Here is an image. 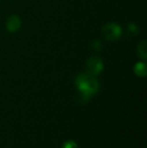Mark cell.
<instances>
[{
    "mask_svg": "<svg viewBox=\"0 0 147 148\" xmlns=\"http://www.w3.org/2000/svg\"><path fill=\"white\" fill-rule=\"evenodd\" d=\"M127 30H128V33H130V34L136 35L138 32H139V27H138L135 23H129L128 24Z\"/></svg>",
    "mask_w": 147,
    "mask_h": 148,
    "instance_id": "7",
    "label": "cell"
},
{
    "mask_svg": "<svg viewBox=\"0 0 147 148\" xmlns=\"http://www.w3.org/2000/svg\"><path fill=\"white\" fill-rule=\"evenodd\" d=\"M75 84L80 92L78 96V101L81 103L88 102L89 99L94 96L99 90V83L96 78L87 73L78 75L75 80Z\"/></svg>",
    "mask_w": 147,
    "mask_h": 148,
    "instance_id": "1",
    "label": "cell"
},
{
    "mask_svg": "<svg viewBox=\"0 0 147 148\" xmlns=\"http://www.w3.org/2000/svg\"><path fill=\"white\" fill-rule=\"evenodd\" d=\"M134 73H135L136 76L138 77H143L146 76L147 70H146V64L144 62H139L134 66Z\"/></svg>",
    "mask_w": 147,
    "mask_h": 148,
    "instance_id": "5",
    "label": "cell"
},
{
    "mask_svg": "<svg viewBox=\"0 0 147 148\" xmlns=\"http://www.w3.org/2000/svg\"><path fill=\"white\" fill-rule=\"evenodd\" d=\"M63 148H78V145L77 143L75 142L73 140H69V141H66L63 145Z\"/></svg>",
    "mask_w": 147,
    "mask_h": 148,
    "instance_id": "9",
    "label": "cell"
},
{
    "mask_svg": "<svg viewBox=\"0 0 147 148\" xmlns=\"http://www.w3.org/2000/svg\"><path fill=\"white\" fill-rule=\"evenodd\" d=\"M21 26V19L18 15H10L6 20V28L9 32H16Z\"/></svg>",
    "mask_w": 147,
    "mask_h": 148,
    "instance_id": "4",
    "label": "cell"
},
{
    "mask_svg": "<svg viewBox=\"0 0 147 148\" xmlns=\"http://www.w3.org/2000/svg\"><path fill=\"white\" fill-rule=\"evenodd\" d=\"M147 47H146V40L143 39L137 47V55L139 58H141L143 60L147 59Z\"/></svg>",
    "mask_w": 147,
    "mask_h": 148,
    "instance_id": "6",
    "label": "cell"
},
{
    "mask_svg": "<svg viewBox=\"0 0 147 148\" xmlns=\"http://www.w3.org/2000/svg\"><path fill=\"white\" fill-rule=\"evenodd\" d=\"M103 69H104V64L103 60L99 57H92L90 58L86 62V71L87 74L91 75V76H98L102 73Z\"/></svg>",
    "mask_w": 147,
    "mask_h": 148,
    "instance_id": "3",
    "label": "cell"
},
{
    "mask_svg": "<svg viewBox=\"0 0 147 148\" xmlns=\"http://www.w3.org/2000/svg\"><path fill=\"white\" fill-rule=\"evenodd\" d=\"M122 28L118 23L109 22L102 27V35L109 41H116L121 37Z\"/></svg>",
    "mask_w": 147,
    "mask_h": 148,
    "instance_id": "2",
    "label": "cell"
},
{
    "mask_svg": "<svg viewBox=\"0 0 147 148\" xmlns=\"http://www.w3.org/2000/svg\"><path fill=\"white\" fill-rule=\"evenodd\" d=\"M91 47H92L93 49H94L95 51H102V49H103L102 42H101L100 40H98V39H95V40H93L92 43H91Z\"/></svg>",
    "mask_w": 147,
    "mask_h": 148,
    "instance_id": "8",
    "label": "cell"
}]
</instances>
